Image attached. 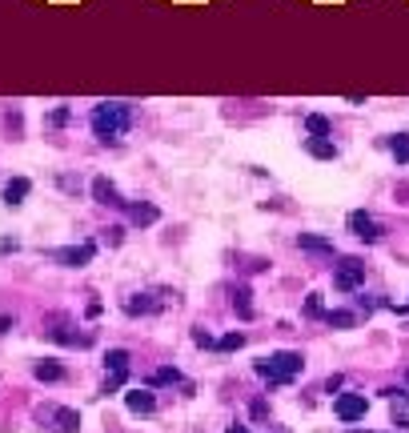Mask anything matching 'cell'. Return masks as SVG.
Returning a JSON list of instances; mask_svg holds the SVG:
<instances>
[{
    "label": "cell",
    "mask_w": 409,
    "mask_h": 433,
    "mask_svg": "<svg viewBox=\"0 0 409 433\" xmlns=\"http://www.w3.org/2000/svg\"><path fill=\"white\" fill-rule=\"evenodd\" d=\"M133 121H137V109L129 105V100H100L97 109H92V117H89L97 141H105V144H117L129 129H133Z\"/></svg>",
    "instance_id": "cell-1"
},
{
    "label": "cell",
    "mask_w": 409,
    "mask_h": 433,
    "mask_svg": "<svg viewBox=\"0 0 409 433\" xmlns=\"http://www.w3.org/2000/svg\"><path fill=\"white\" fill-rule=\"evenodd\" d=\"M253 369H257V378H265L269 385H289V381H293L301 369H305V357L293 353V349H281V353L261 357Z\"/></svg>",
    "instance_id": "cell-2"
},
{
    "label": "cell",
    "mask_w": 409,
    "mask_h": 433,
    "mask_svg": "<svg viewBox=\"0 0 409 433\" xmlns=\"http://www.w3.org/2000/svg\"><path fill=\"white\" fill-rule=\"evenodd\" d=\"M361 281H365V261L361 257H341L337 269H333V289L354 293V289H361Z\"/></svg>",
    "instance_id": "cell-3"
},
{
    "label": "cell",
    "mask_w": 409,
    "mask_h": 433,
    "mask_svg": "<svg viewBox=\"0 0 409 433\" xmlns=\"http://www.w3.org/2000/svg\"><path fill=\"white\" fill-rule=\"evenodd\" d=\"M349 233H354L357 241H365V245H377L381 241V225H377L373 213L357 209V213H349Z\"/></svg>",
    "instance_id": "cell-4"
},
{
    "label": "cell",
    "mask_w": 409,
    "mask_h": 433,
    "mask_svg": "<svg viewBox=\"0 0 409 433\" xmlns=\"http://www.w3.org/2000/svg\"><path fill=\"white\" fill-rule=\"evenodd\" d=\"M333 413L341 422H361L365 413H369V401H365V393H341V397L333 401Z\"/></svg>",
    "instance_id": "cell-5"
},
{
    "label": "cell",
    "mask_w": 409,
    "mask_h": 433,
    "mask_svg": "<svg viewBox=\"0 0 409 433\" xmlns=\"http://www.w3.org/2000/svg\"><path fill=\"white\" fill-rule=\"evenodd\" d=\"M92 253H97V245L92 241H85V245H68V249H56V261L60 265H68V269H80V265H89L92 261Z\"/></svg>",
    "instance_id": "cell-6"
},
{
    "label": "cell",
    "mask_w": 409,
    "mask_h": 433,
    "mask_svg": "<svg viewBox=\"0 0 409 433\" xmlns=\"http://www.w3.org/2000/svg\"><path fill=\"white\" fill-rule=\"evenodd\" d=\"M92 197L100 201V205H117V209H124L129 201H121V193H117V185H112L109 177H97L92 181Z\"/></svg>",
    "instance_id": "cell-7"
},
{
    "label": "cell",
    "mask_w": 409,
    "mask_h": 433,
    "mask_svg": "<svg viewBox=\"0 0 409 433\" xmlns=\"http://www.w3.org/2000/svg\"><path fill=\"white\" fill-rule=\"evenodd\" d=\"M124 405L133 413H153L156 410V397L149 393V389H133V393H124Z\"/></svg>",
    "instance_id": "cell-8"
},
{
    "label": "cell",
    "mask_w": 409,
    "mask_h": 433,
    "mask_svg": "<svg viewBox=\"0 0 409 433\" xmlns=\"http://www.w3.org/2000/svg\"><path fill=\"white\" fill-rule=\"evenodd\" d=\"M297 245L305 249V253H325V257H333V241L329 237H317V233H301L297 237Z\"/></svg>",
    "instance_id": "cell-9"
},
{
    "label": "cell",
    "mask_w": 409,
    "mask_h": 433,
    "mask_svg": "<svg viewBox=\"0 0 409 433\" xmlns=\"http://www.w3.org/2000/svg\"><path fill=\"white\" fill-rule=\"evenodd\" d=\"M33 193V185H28V177H16V181H9L4 185V205H21L24 197Z\"/></svg>",
    "instance_id": "cell-10"
},
{
    "label": "cell",
    "mask_w": 409,
    "mask_h": 433,
    "mask_svg": "<svg viewBox=\"0 0 409 433\" xmlns=\"http://www.w3.org/2000/svg\"><path fill=\"white\" fill-rule=\"evenodd\" d=\"M161 305H165V301H153L149 293H137V297L124 301V313H133V317H137V313H156Z\"/></svg>",
    "instance_id": "cell-11"
},
{
    "label": "cell",
    "mask_w": 409,
    "mask_h": 433,
    "mask_svg": "<svg viewBox=\"0 0 409 433\" xmlns=\"http://www.w3.org/2000/svg\"><path fill=\"white\" fill-rule=\"evenodd\" d=\"M305 153L317 156V161H333V156H337V144L321 141V137H309V141H305Z\"/></svg>",
    "instance_id": "cell-12"
},
{
    "label": "cell",
    "mask_w": 409,
    "mask_h": 433,
    "mask_svg": "<svg viewBox=\"0 0 409 433\" xmlns=\"http://www.w3.org/2000/svg\"><path fill=\"white\" fill-rule=\"evenodd\" d=\"M53 422H56V433H77L80 429V413L77 410H53Z\"/></svg>",
    "instance_id": "cell-13"
},
{
    "label": "cell",
    "mask_w": 409,
    "mask_h": 433,
    "mask_svg": "<svg viewBox=\"0 0 409 433\" xmlns=\"http://www.w3.org/2000/svg\"><path fill=\"white\" fill-rule=\"evenodd\" d=\"M305 133H309V137H321V141H329V133H333L329 117H321V112H309V117H305Z\"/></svg>",
    "instance_id": "cell-14"
},
{
    "label": "cell",
    "mask_w": 409,
    "mask_h": 433,
    "mask_svg": "<svg viewBox=\"0 0 409 433\" xmlns=\"http://www.w3.org/2000/svg\"><path fill=\"white\" fill-rule=\"evenodd\" d=\"M253 293H249V289H233V309H237V317H241V321H249V317H253Z\"/></svg>",
    "instance_id": "cell-15"
},
{
    "label": "cell",
    "mask_w": 409,
    "mask_h": 433,
    "mask_svg": "<svg viewBox=\"0 0 409 433\" xmlns=\"http://www.w3.org/2000/svg\"><path fill=\"white\" fill-rule=\"evenodd\" d=\"M33 373H36L41 381H65V369L56 365V361H36Z\"/></svg>",
    "instance_id": "cell-16"
},
{
    "label": "cell",
    "mask_w": 409,
    "mask_h": 433,
    "mask_svg": "<svg viewBox=\"0 0 409 433\" xmlns=\"http://www.w3.org/2000/svg\"><path fill=\"white\" fill-rule=\"evenodd\" d=\"M129 213H133V221H137V225H153L156 217H161V209H156V205H149V201H141V205H133V209H129Z\"/></svg>",
    "instance_id": "cell-17"
},
{
    "label": "cell",
    "mask_w": 409,
    "mask_h": 433,
    "mask_svg": "<svg viewBox=\"0 0 409 433\" xmlns=\"http://www.w3.org/2000/svg\"><path fill=\"white\" fill-rule=\"evenodd\" d=\"M389 153L398 156V165H409V133L389 137Z\"/></svg>",
    "instance_id": "cell-18"
},
{
    "label": "cell",
    "mask_w": 409,
    "mask_h": 433,
    "mask_svg": "<svg viewBox=\"0 0 409 433\" xmlns=\"http://www.w3.org/2000/svg\"><path fill=\"white\" fill-rule=\"evenodd\" d=\"M105 365H109L112 373H129V349H109Z\"/></svg>",
    "instance_id": "cell-19"
},
{
    "label": "cell",
    "mask_w": 409,
    "mask_h": 433,
    "mask_svg": "<svg viewBox=\"0 0 409 433\" xmlns=\"http://www.w3.org/2000/svg\"><path fill=\"white\" fill-rule=\"evenodd\" d=\"M325 321H329L333 329H349L357 317H354V313H345V309H337V313H325Z\"/></svg>",
    "instance_id": "cell-20"
},
{
    "label": "cell",
    "mask_w": 409,
    "mask_h": 433,
    "mask_svg": "<svg viewBox=\"0 0 409 433\" xmlns=\"http://www.w3.org/2000/svg\"><path fill=\"white\" fill-rule=\"evenodd\" d=\"M177 381H181V373H177V369H156V373H153V385H177Z\"/></svg>",
    "instance_id": "cell-21"
},
{
    "label": "cell",
    "mask_w": 409,
    "mask_h": 433,
    "mask_svg": "<svg viewBox=\"0 0 409 433\" xmlns=\"http://www.w3.org/2000/svg\"><path fill=\"white\" fill-rule=\"evenodd\" d=\"M245 345V333H229V337H221V341H217V349H225V353H229V349H241Z\"/></svg>",
    "instance_id": "cell-22"
},
{
    "label": "cell",
    "mask_w": 409,
    "mask_h": 433,
    "mask_svg": "<svg viewBox=\"0 0 409 433\" xmlns=\"http://www.w3.org/2000/svg\"><path fill=\"white\" fill-rule=\"evenodd\" d=\"M124 381H129V373H109V381H105V393H117Z\"/></svg>",
    "instance_id": "cell-23"
},
{
    "label": "cell",
    "mask_w": 409,
    "mask_h": 433,
    "mask_svg": "<svg viewBox=\"0 0 409 433\" xmlns=\"http://www.w3.org/2000/svg\"><path fill=\"white\" fill-rule=\"evenodd\" d=\"M193 341H197V345H205V349H213V345H217L209 333H205V329H193Z\"/></svg>",
    "instance_id": "cell-24"
},
{
    "label": "cell",
    "mask_w": 409,
    "mask_h": 433,
    "mask_svg": "<svg viewBox=\"0 0 409 433\" xmlns=\"http://www.w3.org/2000/svg\"><path fill=\"white\" fill-rule=\"evenodd\" d=\"M48 124H68V109H56L53 117H48Z\"/></svg>",
    "instance_id": "cell-25"
},
{
    "label": "cell",
    "mask_w": 409,
    "mask_h": 433,
    "mask_svg": "<svg viewBox=\"0 0 409 433\" xmlns=\"http://www.w3.org/2000/svg\"><path fill=\"white\" fill-rule=\"evenodd\" d=\"M305 313H313V317H321V297H309V305H305Z\"/></svg>",
    "instance_id": "cell-26"
},
{
    "label": "cell",
    "mask_w": 409,
    "mask_h": 433,
    "mask_svg": "<svg viewBox=\"0 0 409 433\" xmlns=\"http://www.w3.org/2000/svg\"><path fill=\"white\" fill-rule=\"evenodd\" d=\"M225 433H249V429H245V425H229Z\"/></svg>",
    "instance_id": "cell-27"
}]
</instances>
